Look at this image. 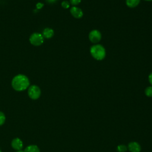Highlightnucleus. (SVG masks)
I'll use <instances>...</instances> for the list:
<instances>
[{
	"label": "nucleus",
	"mask_w": 152,
	"mask_h": 152,
	"mask_svg": "<svg viewBox=\"0 0 152 152\" xmlns=\"http://www.w3.org/2000/svg\"><path fill=\"white\" fill-rule=\"evenodd\" d=\"M11 84L12 88L15 90L21 91L28 88L30 84V81L26 75L18 74L13 78Z\"/></svg>",
	"instance_id": "obj_1"
},
{
	"label": "nucleus",
	"mask_w": 152,
	"mask_h": 152,
	"mask_svg": "<svg viewBox=\"0 0 152 152\" xmlns=\"http://www.w3.org/2000/svg\"><path fill=\"white\" fill-rule=\"evenodd\" d=\"M90 53L91 56L98 61L102 60L106 56V51L103 46L100 45H95L91 47Z\"/></svg>",
	"instance_id": "obj_2"
},
{
	"label": "nucleus",
	"mask_w": 152,
	"mask_h": 152,
	"mask_svg": "<svg viewBox=\"0 0 152 152\" xmlns=\"http://www.w3.org/2000/svg\"><path fill=\"white\" fill-rule=\"evenodd\" d=\"M29 40L33 45L40 46L43 43V37L39 33H34L30 36Z\"/></svg>",
	"instance_id": "obj_3"
},
{
	"label": "nucleus",
	"mask_w": 152,
	"mask_h": 152,
	"mask_svg": "<svg viewBox=\"0 0 152 152\" xmlns=\"http://www.w3.org/2000/svg\"><path fill=\"white\" fill-rule=\"evenodd\" d=\"M41 94V91L40 88L36 86V85H33L31 86H30L28 88V96L33 100H36L37 99Z\"/></svg>",
	"instance_id": "obj_4"
},
{
	"label": "nucleus",
	"mask_w": 152,
	"mask_h": 152,
	"mask_svg": "<svg viewBox=\"0 0 152 152\" xmlns=\"http://www.w3.org/2000/svg\"><path fill=\"white\" fill-rule=\"evenodd\" d=\"M88 38L92 43H96L101 40L102 34L99 31L97 30H91L89 33Z\"/></svg>",
	"instance_id": "obj_5"
},
{
	"label": "nucleus",
	"mask_w": 152,
	"mask_h": 152,
	"mask_svg": "<svg viewBox=\"0 0 152 152\" xmlns=\"http://www.w3.org/2000/svg\"><path fill=\"white\" fill-rule=\"evenodd\" d=\"M12 147L15 150H20L23 147V141L19 138H15L11 142Z\"/></svg>",
	"instance_id": "obj_6"
},
{
	"label": "nucleus",
	"mask_w": 152,
	"mask_h": 152,
	"mask_svg": "<svg viewBox=\"0 0 152 152\" xmlns=\"http://www.w3.org/2000/svg\"><path fill=\"white\" fill-rule=\"evenodd\" d=\"M70 12L72 15L76 18H80L83 15V11L77 7H72L70 10Z\"/></svg>",
	"instance_id": "obj_7"
},
{
	"label": "nucleus",
	"mask_w": 152,
	"mask_h": 152,
	"mask_svg": "<svg viewBox=\"0 0 152 152\" xmlns=\"http://www.w3.org/2000/svg\"><path fill=\"white\" fill-rule=\"evenodd\" d=\"M128 148L131 152H140L141 150V146L137 142H131L128 144Z\"/></svg>",
	"instance_id": "obj_8"
},
{
	"label": "nucleus",
	"mask_w": 152,
	"mask_h": 152,
	"mask_svg": "<svg viewBox=\"0 0 152 152\" xmlns=\"http://www.w3.org/2000/svg\"><path fill=\"white\" fill-rule=\"evenodd\" d=\"M53 34H54V32L52 28H46L43 31L42 36H43V37H44L46 39H49V38H51L53 36Z\"/></svg>",
	"instance_id": "obj_9"
},
{
	"label": "nucleus",
	"mask_w": 152,
	"mask_h": 152,
	"mask_svg": "<svg viewBox=\"0 0 152 152\" xmlns=\"http://www.w3.org/2000/svg\"><path fill=\"white\" fill-rule=\"evenodd\" d=\"M24 152H40L39 147L36 145H30L27 146L24 151Z\"/></svg>",
	"instance_id": "obj_10"
},
{
	"label": "nucleus",
	"mask_w": 152,
	"mask_h": 152,
	"mask_svg": "<svg viewBox=\"0 0 152 152\" xmlns=\"http://www.w3.org/2000/svg\"><path fill=\"white\" fill-rule=\"evenodd\" d=\"M140 2V0H126V4L128 7L130 8H134L137 7Z\"/></svg>",
	"instance_id": "obj_11"
},
{
	"label": "nucleus",
	"mask_w": 152,
	"mask_h": 152,
	"mask_svg": "<svg viewBox=\"0 0 152 152\" xmlns=\"http://www.w3.org/2000/svg\"><path fill=\"white\" fill-rule=\"evenodd\" d=\"M145 94L148 97H152V86L146 88L145 90Z\"/></svg>",
	"instance_id": "obj_12"
},
{
	"label": "nucleus",
	"mask_w": 152,
	"mask_h": 152,
	"mask_svg": "<svg viewBox=\"0 0 152 152\" xmlns=\"http://www.w3.org/2000/svg\"><path fill=\"white\" fill-rule=\"evenodd\" d=\"M117 150L119 152H125L127 150V147L125 145L121 144V145H119L117 147Z\"/></svg>",
	"instance_id": "obj_13"
},
{
	"label": "nucleus",
	"mask_w": 152,
	"mask_h": 152,
	"mask_svg": "<svg viewBox=\"0 0 152 152\" xmlns=\"http://www.w3.org/2000/svg\"><path fill=\"white\" fill-rule=\"evenodd\" d=\"M5 121V116L3 112H0V126L3 125Z\"/></svg>",
	"instance_id": "obj_14"
},
{
	"label": "nucleus",
	"mask_w": 152,
	"mask_h": 152,
	"mask_svg": "<svg viewBox=\"0 0 152 152\" xmlns=\"http://www.w3.org/2000/svg\"><path fill=\"white\" fill-rule=\"evenodd\" d=\"M61 5L64 8H68L69 7V3L66 1H64L62 2Z\"/></svg>",
	"instance_id": "obj_15"
},
{
	"label": "nucleus",
	"mask_w": 152,
	"mask_h": 152,
	"mask_svg": "<svg viewBox=\"0 0 152 152\" xmlns=\"http://www.w3.org/2000/svg\"><path fill=\"white\" fill-rule=\"evenodd\" d=\"M81 0H70V2L72 5H78L81 2Z\"/></svg>",
	"instance_id": "obj_16"
},
{
	"label": "nucleus",
	"mask_w": 152,
	"mask_h": 152,
	"mask_svg": "<svg viewBox=\"0 0 152 152\" xmlns=\"http://www.w3.org/2000/svg\"><path fill=\"white\" fill-rule=\"evenodd\" d=\"M148 81L152 86V72L151 74H150V75H148Z\"/></svg>",
	"instance_id": "obj_17"
},
{
	"label": "nucleus",
	"mask_w": 152,
	"mask_h": 152,
	"mask_svg": "<svg viewBox=\"0 0 152 152\" xmlns=\"http://www.w3.org/2000/svg\"><path fill=\"white\" fill-rule=\"evenodd\" d=\"M43 6V4H42V3H38V4L36 5L37 8H39V9L41 8Z\"/></svg>",
	"instance_id": "obj_18"
},
{
	"label": "nucleus",
	"mask_w": 152,
	"mask_h": 152,
	"mask_svg": "<svg viewBox=\"0 0 152 152\" xmlns=\"http://www.w3.org/2000/svg\"><path fill=\"white\" fill-rule=\"evenodd\" d=\"M47 2H48L49 3H53L55 2L56 1V0H46Z\"/></svg>",
	"instance_id": "obj_19"
},
{
	"label": "nucleus",
	"mask_w": 152,
	"mask_h": 152,
	"mask_svg": "<svg viewBox=\"0 0 152 152\" xmlns=\"http://www.w3.org/2000/svg\"><path fill=\"white\" fill-rule=\"evenodd\" d=\"M16 152H24V151H23V150H17Z\"/></svg>",
	"instance_id": "obj_20"
},
{
	"label": "nucleus",
	"mask_w": 152,
	"mask_h": 152,
	"mask_svg": "<svg viewBox=\"0 0 152 152\" xmlns=\"http://www.w3.org/2000/svg\"><path fill=\"white\" fill-rule=\"evenodd\" d=\"M145 1H152V0H145Z\"/></svg>",
	"instance_id": "obj_21"
},
{
	"label": "nucleus",
	"mask_w": 152,
	"mask_h": 152,
	"mask_svg": "<svg viewBox=\"0 0 152 152\" xmlns=\"http://www.w3.org/2000/svg\"><path fill=\"white\" fill-rule=\"evenodd\" d=\"M0 152H2V151H1V150H0Z\"/></svg>",
	"instance_id": "obj_22"
}]
</instances>
